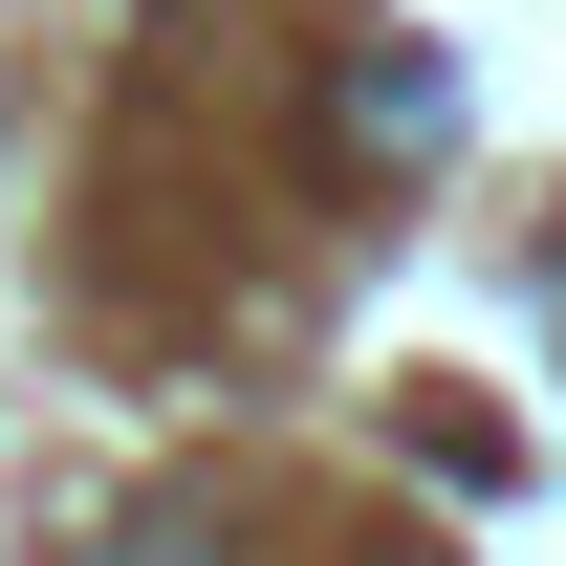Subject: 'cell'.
I'll return each instance as SVG.
<instances>
[{
    "label": "cell",
    "mask_w": 566,
    "mask_h": 566,
    "mask_svg": "<svg viewBox=\"0 0 566 566\" xmlns=\"http://www.w3.org/2000/svg\"><path fill=\"white\" fill-rule=\"evenodd\" d=\"M175 22H218V0H175Z\"/></svg>",
    "instance_id": "7a4b0ae2"
},
{
    "label": "cell",
    "mask_w": 566,
    "mask_h": 566,
    "mask_svg": "<svg viewBox=\"0 0 566 566\" xmlns=\"http://www.w3.org/2000/svg\"><path fill=\"white\" fill-rule=\"evenodd\" d=\"M349 153H370V175L436 153V44H370V66H349Z\"/></svg>",
    "instance_id": "6da1fadb"
}]
</instances>
